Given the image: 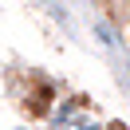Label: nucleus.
<instances>
[{"label":"nucleus","instance_id":"1","mask_svg":"<svg viewBox=\"0 0 130 130\" xmlns=\"http://www.w3.org/2000/svg\"><path fill=\"white\" fill-rule=\"evenodd\" d=\"M103 130H130V126H126V122H118V118H114V122H106Z\"/></svg>","mask_w":130,"mask_h":130}]
</instances>
